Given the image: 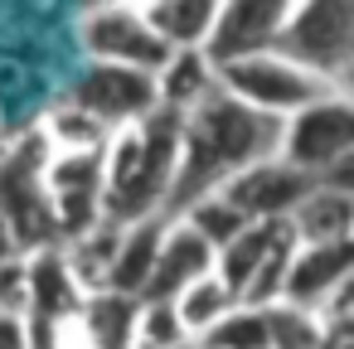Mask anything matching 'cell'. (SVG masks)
Instances as JSON below:
<instances>
[{"mask_svg": "<svg viewBox=\"0 0 354 349\" xmlns=\"http://www.w3.org/2000/svg\"><path fill=\"white\" fill-rule=\"evenodd\" d=\"M175 160H180V117L160 107L146 122L112 131L102 151V223L127 228L141 218H165Z\"/></svg>", "mask_w": 354, "mask_h": 349, "instance_id": "1", "label": "cell"}, {"mask_svg": "<svg viewBox=\"0 0 354 349\" xmlns=\"http://www.w3.org/2000/svg\"><path fill=\"white\" fill-rule=\"evenodd\" d=\"M214 88H218L223 97H233L238 107H248V112H257V117H272V122H291L296 112L315 107L320 97L344 93V88H335V83L306 73L301 64L281 59L277 49L214 68Z\"/></svg>", "mask_w": 354, "mask_h": 349, "instance_id": "2", "label": "cell"}, {"mask_svg": "<svg viewBox=\"0 0 354 349\" xmlns=\"http://www.w3.org/2000/svg\"><path fill=\"white\" fill-rule=\"evenodd\" d=\"M277 54L344 88V73L354 64V6L349 0H301V6H291L277 35Z\"/></svg>", "mask_w": 354, "mask_h": 349, "instance_id": "3", "label": "cell"}, {"mask_svg": "<svg viewBox=\"0 0 354 349\" xmlns=\"http://www.w3.org/2000/svg\"><path fill=\"white\" fill-rule=\"evenodd\" d=\"M349 155H354V102H349V93H330L315 107L296 112L291 122H281L277 160L291 165L296 175L320 180Z\"/></svg>", "mask_w": 354, "mask_h": 349, "instance_id": "4", "label": "cell"}, {"mask_svg": "<svg viewBox=\"0 0 354 349\" xmlns=\"http://www.w3.org/2000/svg\"><path fill=\"white\" fill-rule=\"evenodd\" d=\"M78 44L88 54V64H107V68H131L156 78L170 59V49L151 35L141 6H93L78 15Z\"/></svg>", "mask_w": 354, "mask_h": 349, "instance_id": "5", "label": "cell"}, {"mask_svg": "<svg viewBox=\"0 0 354 349\" xmlns=\"http://www.w3.org/2000/svg\"><path fill=\"white\" fill-rule=\"evenodd\" d=\"M68 107L88 112L93 122H102L107 131H122V126H136L156 112V78L146 73H131V68H107V64H88L68 97Z\"/></svg>", "mask_w": 354, "mask_h": 349, "instance_id": "6", "label": "cell"}, {"mask_svg": "<svg viewBox=\"0 0 354 349\" xmlns=\"http://www.w3.org/2000/svg\"><path fill=\"white\" fill-rule=\"evenodd\" d=\"M286 10H291V0H228V6H218L214 30H209L199 54L214 68L252 59V54H267V49H277Z\"/></svg>", "mask_w": 354, "mask_h": 349, "instance_id": "7", "label": "cell"}, {"mask_svg": "<svg viewBox=\"0 0 354 349\" xmlns=\"http://www.w3.org/2000/svg\"><path fill=\"white\" fill-rule=\"evenodd\" d=\"M310 185H315V180L296 175L291 165L262 160V165L233 175V180L218 189V199H223L243 223H277V218H286V214L301 204V194H306Z\"/></svg>", "mask_w": 354, "mask_h": 349, "instance_id": "8", "label": "cell"}, {"mask_svg": "<svg viewBox=\"0 0 354 349\" xmlns=\"http://www.w3.org/2000/svg\"><path fill=\"white\" fill-rule=\"evenodd\" d=\"M354 243H325V247H296L286 262L281 301L296 310H320L335 286L354 281Z\"/></svg>", "mask_w": 354, "mask_h": 349, "instance_id": "9", "label": "cell"}, {"mask_svg": "<svg viewBox=\"0 0 354 349\" xmlns=\"http://www.w3.org/2000/svg\"><path fill=\"white\" fill-rule=\"evenodd\" d=\"M204 272H214V247L180 218H165V233H160V252H156V267H151V281L141 291V301H175L189 281H199Z\"/></svg>", "mask_w": 354, "mask_h": 349, "instance_id": "10", "label": "cell"}, {"mask_svg": "<svg viewBox=\"0 0 354 349\" xmlns=\"http://www.w3.org/2000/svg\"><path fill=\"white\" fill-rule=\"evenodd\" d=\"M78 305H83V291L68 276L59 247L25 257V320H39V325L64 330V325H73Z\"/></svg>", "mask_w": 354, "mask_h": 349, "instance_id": "11", "label": "cell"}, {"mask_svg": "<svg viewBox=\"0 0 354 349\" xmlns=\"http://www.w3.org/2000/svg\"><path fill=\"white\" fill-rule=\"evenodd\" d=\"M286 228L296 247H325V243H354V194L310 185L301 204L286 214Z\"/></svg>", "mask_w": 354, "mask_h": 349, "instance_id": "12", "label": "cell"}, {"mask_svg": "<svg viewBox=\"0 0 354 349\" xmlns=\"http://www.w3.org/2000/svg\"><path fill=\"white\" fill-rule=\"evenodd\" d=\"M160 233H165V218H141V223L117 228V247H112L107 286L102 291L141 301V291L151 281V267H156V252H160Z\"/></svg>", "mask_w": 354, "mask_h": 349, "instance_id": "13", "label": "cell"}, {"mask_svg": "<svg viewBox=\"0 0 354 349\" xmlns=\"http://www.w3.org/2000/svg\"><path fill=\"white\" fill-rule=\"evenodd\" d=\"M136 310H141V301H131V296L88 291L78 315H73V334L83 349H131L136 344Z\"/></svg>", "mask_w": 354, "mask_h": 349, "instance_id": "14", "label": "cell"}, {"mask_svg": "<svg viewBox=\"0 0 354 349\" xmlns=\"http://www.w3.org/2000/svg\"><path fill=\"white\" fill-rule=\"evenodd\" d=\"M281 238H286V218H277V223H248L233 243H223V247L214 252V276L228 286L233 301H243V291H248V281L257 276L262 257H267Z\"/></svg>", "mask_w": 354, "mask_h": 349, "instance_id": "15", "label": "cell"}, {"mask_svg": "<svg viewBox=\"0 0 354 349\" xmlns=\"http://www.w3.org/2000/svg\"><path fill=\"white\" fill-rule=\"evenodd\" d=\"M141 15L170 54H185V49H204L218 6L214 0H151V6H141Z\"/></svg>", "mask_w": 354, "mask_h": 349, "instance_id": "16", "label": "cell"}, {"mask_svg": "<svg viewBox=\"0 0 354 349\" xmlns=\"http://www.w3.org/2000/svg\"><path fill=\"white\" fill-rule=\"evenodd\" d=\"M209 93H214V64L199 49L170 54L165 68L156 73V107L170 112V117H189Z\"/></svg>", "mask_w": 354, "mask_h": 349, "instance_id": "17", "label": "cell"}, {"mask_svg": "<svg viewBox=\"0 0 354 349\" xmlns=\"http://www.w3.org/2000/svg\"><path fill=\"white\" fill-rule=\"evenodd\" d=\"M39 136L49 141L54 155H97V151H107V141H112V131H107L102 122H93L88 112H78V107H68V102H59V107L44 117Z\"/></svg>", "mask_w": 354, "mask_h": 349, "instance_id": "18", "label": "cell"}, {"mask_svg": "<svg viewBox=\"0 0 354 349\" xmlns=\"http://www.w3.org/2000/svg\"><path fill=\"white\" fill-rule=\"evenodd\" d=\"M170 305H175L180 325H185V334H189V339H199V334H204V330H214V325H218L238 301L228 296V286H223L214 272H204V276H199V281H189Z\"/></svg>", "mask_w": 354, "mask_h": 349, "instance_id": "19", "label": "cell"}, {"mask_svg": "<svg viewBox=\"0 0 354 349\" xmlns=\"http://www.w3.org/2000/svg\"><path fill=\"white\" fill-rule=\"evenodd\" d=\"M262 320H267V349H320L325 330H330L315 310H296L286 301L267 305Z\"/></svg>", "mask_w": 354, "mask_h": 349, "instance_id": "20", "label": "cell"}, {"mask_svg": "<svg viewBox=\"0 0 354 349\" xmlns=\"http://www.w3.org/2000/svg\"><path fill=\"white\" fill-rule=\"evenodd\" d=\"M199 349H267V320L252 305H233L214 330L194 339Z\"/></svg>", "mask_w": 354, "mask_h": 349, "instance_id": "21", "label": "cell"}, {"mask_svg": "<svg viewBox=\"0 0 354 349\" xmlns=\"http://www.w3.org/2000/svg\"><path fill=\"white\" fill-rule=\"evenodd\" d=\"M180 223H189V228H194V233H199V238H204L214 252H218L223 243H233V238L248 228V223H243V218H238V214H233V209H228L218 194H209V199L189 204V209L180 214Z\"/></svg>", "mask_w": 354, "mask_h": 349, "instance_id": "22", "label": "cell"}, {"mask_svg": "<svg viewBox=\"0 0 354 349\" xmlns=\"http://www.w3.org/2000/svg\"><path fill=\"white\" fill-rule=\"evenodd\" d=\"M185 339L189 334H185V325H180L170 301H141V310H136V344L131 349H180Z\"/></svg>", "mask_w": 354, "mask_h": 349, "instance_id": "23", "label": "cell"}, {"mask_svg": "<svg viewBox=\"0 0 354 349\" xmlns=\"http://www.w3.org/2000/svg\"><path fill=\"white\" fill-rule=\"evenodd\" d=\"M0 349H30V325L15 310H0Z\"/></svg>", "mask_w": 354, "mask_h": 349, "instance_id": "24", "label": "cell"}, {"mask_svg": "<svg viewBox=\"0 0 354 349\" xmlns=\"http://www.w3.org/2000/svg\"><path fill=\"white\" fill-rule=\"evenodd\" d=\"M10 262H25V252H20V243H15V233H10V223L0 218V267H10Z\"/></svg>", "mask_w": 354, "mask_h": 349, "instance_id": "25", "label": "cell"}, {"mask_svg": "<svg viewBox=\"0 0 354 349\" xmlns=\"http://www.w3.org/2000/svg\"><path fill=\"white\" fill-rule=\"evenodd\" d=\"M59 339H64V349H83V344H78V334H73V325H64V334H59Z\"/></svg>", "mask_w": 354, "mask_h": 349, "instance_id": "26", "label": "cell"}, {"mask_svg": "<svg viewBox=\"0 0 354 349\" xmlns=\"http://www.w3.org/2000/svg\"><path fill=\"white\" fill-rule=\"evenodd\" d=\"M180 349H199V344H194V339H185V344H180Z\"/></svg>", "mask_w": 354, "mask_h": 349, "instance_id": "27", "label": "cell"}]
</instances>
